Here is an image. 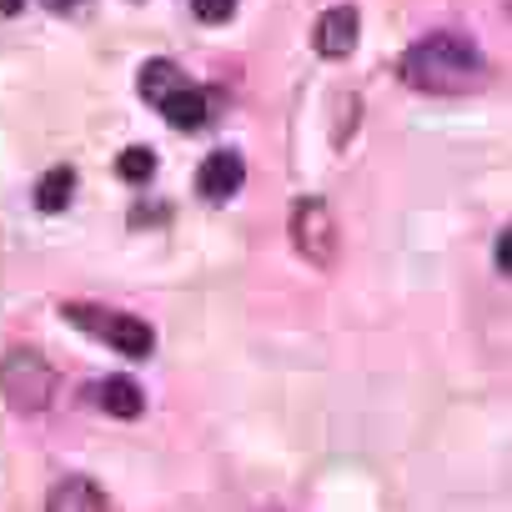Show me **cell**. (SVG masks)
Instances as JSON below:
<instances>
[{"label":"cell","mask_w":512,"mask_h":512,"mask_svg":"<svg viewBox=\"0 0 512 512\" xmlns=\"http://www.w3.org/2000/svg\"><path fill=\"white\" fill-rule=\"evenodd\" d=\"M402 81L422 96H472L487 86V56L462 31H432L407 46Z\"/></svg>","instance_id":"obj_1"},{"label":"cell","mask_w":512,"mask_h":512,"mask_svg":"<svg viewBox=\"0 0 512 512\" xmlns=\"http://www.w3.org/2000/svg\"><path fill=\"white\" fill-rule=\"evenodd\" d=\"M56 392H61V372L41 347H11L0 357V397H6L11 412L36 417L56 402Z\"/></svg>","instance_id":"obj_2"},{"label":"cell","mask_w":512,"mask_h":512,"mask_svg":"<svg viewBox=\"0 0 512 512\" xmlns=\"http://www.w3.org/2000/svg\"><path fill=\"white\" fill-rule=\"evenodd\" d=\"M61 317L71 327H81L86 337L106 342L111 352L131 357V362H146L156 352V327L131 317V312H111V307H91V302H61Z\"/></svg>","instance_id":"obj_3"},{"label":"cell","mask_w":512,"mask_h":512,"mask_svg":"<svg viewBox=\"0 0 512 512\" xmlns=\"http://www.w3.org/2000/svg\"><path fill=\"white\" fill-rule=\"evenodd\" d=\"M292 246L302 262H312L317 272H332L342 256V221L322 196H302L292 206Z\"/></svg>","instance_id":"obj_4"},{"label":"cell","mask_w":512,"mask_h":512,"mask_svg":"<svg viewBox=\"0 0 512 512\" xmlns=\"http://www.w3.org/2000/svg\"><path fill=\"white\" fill-rule=\"evenodd\" d=\"M357 41H362V16H357V6H332V11H322V21H317V31H312V46H317L322 61H347V56L357 51Z\"/></svg>","instance_id":"obj_5"},{"label":"cell","mask_w":512,"mask_h":512,"mask_svg":"<svg viewBox=\"0 0 512 512\" xmlns=\"http://www.w3.org/2000/svg\"><path fill=\"white\" fill-rule=\"evenodd\" d=\"M241 181H246V161L236 151H211L196 171V191L206 201H231L241 191Z\"/></svg>","instance_id":"obj_6"},{"label":"cell","mask_w":512,"mask_h":512,"mask_svg":"<svg viewBox=\"0 0 512 512\" xmlns=\"http://www.w3.org/2000/svg\"><path fill=\"white\" fill-rule=\"evenodd\" d=\"M156 111H161V116H166V126H176V131H201V126L211 121L216 101H211V91H206V86L186 81V86H181V91H171Z\"/></svg>","instance_id":"obj_7"},{"label":"cell","mask_w":512,"mask_h":512,"mask_svg":"<svg viewBox=\"0 0 512 512\" xmlns=\"http://www.w3.org/2000/svg\"><path fill=\"white\" fill-rule=\"evenodd\" d=\"M91 402H96L106 417H121V422H131V417L146 412V397H141V387H136L131 377H101V382L91 387Z\"/></svg>","instance_id":"obj_8"},{"label":"cell","mask_w":512,"mask_h":512,"mask_svg":"<svg viewBox=\"0 0 512 512\" xmlns=\"http://www.w3.org/2000/svg\"><path fill=\"white\" fill-rule=\"evenodd\" d=\"M46 512H106V492L91 477H61L46 497Z\"/></svg>","instance_id":"obj_9"},{"label":"cell","mask_w":512,"mask_h":512,"mask_svg":"<svg viewBox=\"0 0 512 512\" xmlns=\"http://www.w3.org/2000/svg\"><path fill=\"white\" fill-rule=\"evenodd\" d=\"M186 81H191V76H186L176 61L156 56V61H146V66H141V76H136V91H141V101H146V106H161V101H166L171 91H181Z\"/></svg>","instance_id":"obj_10"},{"label":"cell","mask_w":512,"mask_h":512,"mask_svg":"<svg viewBox=\"0 0 512 512\" xmlns=\"http://www.w3.org/2000/svg\"><path fill=\"white\" fill-rule=\"evenodd\" d=\"M71 196H76V166H56V171H46L41 186H36V211L56 216V211L71 206Z\"/></svg>","instance_id":"obj_11"},{"label":"cell","mask_w":512,"mask_h":512,"mask_svg":"<svg viewBox=\"0 0 512 512\" xmlns=\"http://www.w3.org/2000/svg\"><path fill=\"white\" fill-rule=\"evenodd\" d=\"M116 176H121L126 186H146V181L156 176V151H151V146H126V151L116 156Z\"/></svg>","instance_id":"obj_12"},{"label":"cell","mask_w":512,"mask_h":512,"mask_svg":"<svg viewBox=\"0 0 512 512\" xmlns=\"http://www.w3.org/2000/svg\"><path fill=\"white\" fill-rule=\"evenodd\" d=\"M191 11H196V21H226L231 11H236V0H191Z\"/></svg>","instance_id":"obj_13"},{"label":"cell","mask_w":512,"mask_h":512,"mask_svg":"<svg viewBox=\"0 0 512 512\" xmlns=\"http://www.w3.org/2000/svg\"><path fill=\"white\" fill-rule=\"evenodd\" d=\"M492 256H497V272L507 277L512 272V231L502 226V236H497V246H492Z\"/></svg>","instance_id":"obj_14"},{"label":"cell","mask_w":512,"mask_h":512,"mask_svg":"<svg viewBox=\"0 0 512 512\" xmlns=\"http://www.w3.org/2000/svg\"><path fill=\"white\" fill-rule=\"evenodd\" d=\"M26 11V0H0V16H21Z\"/></svg>","instance_id":"obj_15"},{"label":"cell","mask_w":512,"mask_h":512,"mask_svg":"<svg viewBox=\"0 0 512 512\" xmlns=\"http://www.w3.org/2000/svg\"><path fill=\"white\" fill-rule=\"evenodd\" d=\"M46 6H56V11H71V6H86V0H46Z\"/></svg>","instance_id":"obj_16"}]
</instances>
